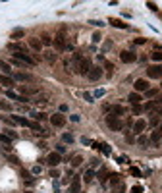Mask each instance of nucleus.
<instances>
[{
	"mask_svg": "<svg viewBox=\"0 0 162 193\" xmlns=\"http://www.w3.org/2000/svg\"><path fill=\"white\" fill-rule=\"evenodd\" d=\"M71 62H73V71H77L79 75H87L91 71V60L89 58H85V56H81L79 52H75L73 54V58H71Z\"/></svg>",
	"mask_w": 162,
	"mask_h": 193,
	"instance_id": "1",
	"label": "nucleus"
},
{
	"mask_svg": "<svg viewBox=\"0 0 162 193\" xmlns=\"http://www.w3.org/2000/svg\"><path fill=\"white\" fill-rule=\"evenodd\" d=\"M106 126H108L112 131H122V130H124V122H122V118L114 116V114H106Z\"/></svg>",
	"mask_w": 162,
	"mask_h": 193,
	"instance_id": "2",
	"label": "nucleus"
},
{
	"mask_svg": "<svg viewBox=\"0 0 162 193\" xmlns=\"http://www.w3.org/2000/svg\"><path fill=\"white\" fill-rule=\"evenodd\" d=\"M14 60L25 64V66H35V64H37V60L33 58V56H29L27 52H14Z\"/></svg>",
	"mask_w": 162,
	"mask_h": 193,
	"instance_id": "3",
	"label": "nucleus"
},
{
	"mask_svg": "<svg viewBox=\"0 0 162 193\" xmlns=\"http://www.w3.org/2000/svg\"><path fill=\"white\" fill-rule=\"evenodd\" d=\"M147 75H149L151 79H160L162 77V64H158V66H149L147 68Z\"/></svg>",
	"mask_w": 162,
	"mask_h": 193,
	"instance_id": "4",
	"label": "nucleus"
},
{
	"mask_svg": "<svg viewBox=\"0 0 162 193\" xmlns=\"http://www.w3.org/2000/svg\"><path fill=\"white\" fill-rule=\"evenodd\" d=\"M50 124H52L54 127H64V124H66V116H64L62 112L52 114V116H50Z\"/></svg>",
	"mask_w": 162,
	"mask_h": 193,
	"instance_id": "5",
	"label": "nucleus"
},
{
	"mask_svg": "<svg viewBox=\"0 0 162 193\" xmlns=\"http://www.w3.org/2000/svg\"><path fill=\"white\" fill-rule=\"evenodd\" d=\"M100 77H102V68H99V66H93L91 71L87 74V79L89 81H99Z\"/></svg>",
	"mask_w": 162,
	"mask_h": 193,
	"instance_id": "6",
	"label": "nucleus"
},
{
	"mask_svg": "<svg viewBox=\"0 0 162 193\" xmlns=\"http://www.w3.org/2000/svg\"><path fill=\"white\" fill-rule=\"evenodd\" d=\"M120 60H122L124 64H133V62L137 60V54L131 52V50H124V52L120 54Z\"/></svg>",
	"mask_w": 162,
	"mask_h": 193,
	"instance_id": "7",
	"label": "nucleus"
},
{
	"mask_svg": "<svg viewBox=\"0 0 162 193\" xmlns=\"http://www.w3.org/2000/svg\"><path fill=\"white\" fill-rule=\"evenodd\" d=\"M54 46L58 48V50H66V46H68V45H66V35L64 33H58L54 37Z\"/></svg>",
	"mask_w": 162,
	"mask_h": 193,
	"instance_id": "8",
	"label": "nucleus"
},
{
	"mask_svg": "<svg viewBox=\"0 0 162 193\" xmlns=\"http://www.w3.org/2000/svg\"><path fill=\"white\" fill-rule=\"evenodd\" d=\"M60 162H62V155H58L56 151L50 153V155L47 156V164H48V166H58Z\"/></svg>",
	"mask_w": 162,
	"mask_h": 193,
	"instance_id": "9",
	"label": "nucleus"
},
{
	"mask_svg": "<svg viewBox=\"0 0 162 193\" xmlns=\"http://www.w3.org/2000/svg\"><path fill=\"white\" fill-rule=\"evenodd\" d=\"M6 97L8 99H12V101H18V103H29L31 99H27V97H23V95H18V93H14V91H6Z\"/></svg>",
	"mask_w": 162,
	"mask_h": 193,
	"instance_id": "10",
	"label": "nucleus"
},
{
	"mask_svg": "<svg viewBox=\"0 0 162 193\" xmlns=\"http://www.w3.org/2000/svg\"><path fill=\"white\" fill-rule=\"evenodd\" d=\"M145 127H147V122H145V120H135V122H133V127H131V130H133L135 135H141V133L145 131Z\"/></svg>",
	"mask_w": 162,
	"mask_h": 193,
	"instance_id": "11",
	"label": "nucleus"
},
{
	"mask_svg": "<svg viewBox=\"0 0 162 193\" xmlns=\"http://www.w3.org/2000/svg\"><path fill=\"white\" fill-rule=\"evenodd\" d=\"M160 141H162V133L156 130V131H152L151 133V137H149V145L151 147H158L160 145Z\"/></svg>",
	"mask_w": 162,
	"mask_h": 193,
	"instance_id": "12",
	"label": "nucleus"
},
{
	"mask_svg": "<svg viewBox=\"0 0 162 193\" xmlns=\"http://www.w3.org/2000/svg\"><path fill=\"white\" fill-rule=\"evenodd\" d=\"M14 81H33V75L31 74H25V71H18V74H14Z\"/></svg>",
	"mask_w": 162,
	"mask_h": 193,
	"instance_id": "13",
	"label": "nucleus"
},
{
	"mask_svg": "<svg viewBox=\"0 0 162 193\" xmlns=\"http://www.w3.org/2000/svg\"><path fill=\"white\" fill-rule=\"evenodd\" d=\"M133 87H135V93L149 91V81H147V79H137V81L133 83Z\"/></svg>",
	"mask_w": 162,
	"mask_h": 193,
	"instance_id": "14",
	"label": "nucleus"
},
{
	"mask_svg": "<svg viewBox=\"0 0 162 193\" xmlns=\"http://www.w3.org/2000/svg\"><path fill=\"white\" fill-rule=\"evenodd\" d=\"M108 114H114V116L122 118L124 114H126V108H124L122 104H112V106H110V112H108Z\"/></svg>",
	"mask_w": 162,
	"mask_h": 193,
	"instance_id": "15",
	"label": "nucleus"
},
{
	"mask_svg": "<svg viewBox=\"0 0 162 193\" xmlns=\"http://www.w3.org/2000/svg\"><path fill=\"white\" fill-rule=\"evenodd\" d=\"M8 50H12V52H27V46L21 45V42H10Z\"/></svg>",
	"mask_w": 162,
	"mask_h": 193,
	"instance_id": "16",
	"label": "nucleus"
},
{
	"mask_svg": "<svg viewBox=\"0 0 162 193\" xmlns=\"http://www.w3.org/2000/svg\"><path fill=\"white\" fill-rule=\"evenodd\" d=\"M19 93H23V95H37L39 89L33 87V85H19Z\"/></svg>",
	"mask_w": 162,
	"mask_h": 193,
	"instance_id": "17",
	"label": "nucleus"
},
{
	"mask_svg": "<svg viewBox=\"0 0 162 193\" xmlns=\"http://www.w3.org/2000/svg\"><path fill=\"white\" fill-rule=\"evenodd\" d=\"M68 193H81V180L75 176V180L71 182V185H70V191Z\"/></svg>",
	"mask_w": 162,
	"mask_h": 193,
	"instance_id": "18",
	"label": "nucleus"
},
{
	"mask_svg": "<svg viewBox=\"0 0 162 193\" xmlns=\"http://www.w3.org/2000/svg\"><path fill=\"white\" fill-rule=\"evenodd\" d=\"M29 46H31L33 50H37V52H39L41 48H43V42H41V39H37V37H31V39H29Z\"/></svg>",
	"mask_w": 162,
	"mask_h": 193,
	"instance_id": "19",
	"label": "nucleus"
},
{
	"mask_svg": "<svg viewBox=\"0 0 162 193\" xmlns=\"http://www.w3.org/2000/svg\"><path fill=\"white\" fill-rule=\"evenodd\" d=\"M0 83H2L4 87H14V85H16L14 77H10V75H0Z\"/></svg>",
	"mask_w": 162,
	"mask_h": 193,
	"instance_id": "20",
	"label": "nucleus"
},
{
	"mask_svg": "<svg viewBox=\"0 0 162 193\" xmlns=\"http://www.w3.org/2000/svg\"><path fill=\"white\" fill-rule=\"evenodd\" d=\"M108 21H110V23H112L114 27H118V29H128V23H124V21H122V19H118V18H110Z\"/></svg>",
	"mask_w": 162,
	"mask_h": 193,
	"instance_id": "21",
	"label": "nucleus"
},
{
	"mask_svg": "<svg viewBox=\"0 0 162 193\" xmlns=\"http://www.w3.org/2000/svg\"><path fill=\"white\" fill-rule=\"evenodd\" d=\"M93 145L95 147H97V149H100V151H102V155H110V153H112V149H110V145H108V143H100V145H99V143H93Z\"/></svg>",
	"mask_w": 162,
	"mask_h": 193,
	"instance_id": "22",
	"label": "nucleus"
},
{
	"mask_svg": "<svg viewBox=\"0 0 162 193\" xmlns=\"http://www.w3.org/2000/svg\"><path fill=\"white\" fill-rule=\"evenodd\" d=\"M97 176H99V180H100L102 183H106V182L110 180V176H112V174H110V172H108L106 168H102V170H100V172H99Z\"/></svg>",
	"mask_w": 162,
	"mask_h": 193,
	"instance_id": "23",
	"label": "nucleus"
},
{
	"mask_svg": "<svg viewBox=\"0 0 162 193\" xmlns=\"http://www.w3.org/2000/svg\"><path fill=\"white\" fill-rule=\"evenodd\" d=\"M128 101H129L131 104H139V103L143 101V99H141V95H139V93H131V95L128 97Z\"/></svg>",
	"mask_w": 162,
	"mask_h": 193,
	"instance_id": "24",
	"label": "nucleus"
},
{
	"mask_svg": "<svg viewBox=\"0 0 162 193\" xmlns=\"http://www.w3.org/2000/svg\"><path fill=\"white\" fill-rule=\"evenodd\" d=\"M95 176H97V174H95L93 170H87V172H85V176H83V182H85V183H91V182L95 180Z\"/></svg>",
	"mask_w": 162,
	"mask_h": 193,
	"instance_id": "25",
	"label": "nucleus"
},
{
	"mask_svg": "<svg viewBox=\"0 0 162 193\" xmlns=\"http://www.w3.org/2000/svg\"><path fill=\"white\" fill-rule=\"evenodd\" d=\"M0 70H2V71H4V75H8V74H10V71H12V66H10V64H8V62H4V60H0Z\"/></svg>",
	"mask_w": 162,
	"mask_h": 193,
	"instance_id": "26",
	"label": "nucleus"
},
{
	"mask_svg": "<svg viewBox=\"0 0 162 193\" xmlns=\"http://www.w3.org/2000/svg\"><path fill=\"white\" fill-rule=\"evenodd\" d=\"M81 162H83V156H81V155H73V156H71V166H73V168L79 166Z\"/></svg>",
	"mask_w": 162,
	"mask_h": 193,
	"instance_id": "27",
	"label": "nucleus"
},
{
	"mask_svg": "<svg viewBox=\"0 0 162 193\" xmlns=\"http://www.w3.org/2000/svg\"><path fill=\"white\" fill-rule=\"evenodd\" d=\"M43 56H45V60H47V62H50V64H52V62H56V54H54L52 50H47Z\"/></svg>",
	"mask_w": 162,
	"mask_h": 193,
	"instance_id": "28",
	"label": "nucleus"
},
{
	"mask_svg": "<svg viewBox=\"0 0 162 193\" xmlns=\"http://www.w3.org/2000/svg\"><path fill=\"white\" fill-rule=\"evenodd\" d=\"M31 116L37 120V122H43V120H47V114H45V112H33Z\"/></svg>",
	"mask_w": 162,
	"mask_h": 193,
	"instance_id": "29",
	"label": "nucleus"
},
{
	"mask_svg": "<svg viewBox=\"0 0 162 193\" xmlns=\"http://www.w3.org/2000/svg\"><path fill=\"white\" fill-rule=\"evenodd\" d=\"M137 143H139V145H141V147H145V145H149V137H147V135H139V137H137Z\"/></svg>",
	"mask_w": 162,
	"mask_h": 193,
	"instance_id": "30",
	"label": "nucleus"
},
{
	"mask_svg": "<svg viewBox=\"0 0 162 193\" xmlns=\"http://www.w3.org/2000/svg\"><path fill=\"white\" fill-rule=\"evenodd\" d=\"M0 143H4L6 147H10V143H12V137H8L6 133H0Z\"/></svg>",
	"mask_w": 162,
	"mask_h": 193,
	"instance_id": "31",
	"label": "nucleus"
},
{
	"mask_svg": "<svg viewBox=\"0 0 162 193\" xmlns=\"http://www.w3.org/2000/svg\"><path fill=\"white\" fill-rule=\"evenodd\" d=\"M151 58H152L154 62H162V50H154V52H151Z\"/></svg>",
	"mask_w": 162,
	"mask_h": 193,
	"instance_id": "32",
	"label": "nucleus"
},
{
	"mask_svg": "<svg viewBox=\"0 0 162 193\" xmlns=\"http://www.w3.org/2000/svg\"><path fill=\"white\" fill-rule=\"evenodd\" d=\"M21 37H25V31H23V29H16V31H12V39H21Z\"/></svg>",
	"mask_w": 162,
	"mask_h": 193,
	"instance_id": "33",
	"label": "nucleus"
},
{
	"mask_svg": "<svg viewBox=\"0 0 162 193\" xmlns=\"http://www.w3.org/2000/svg\"><path fill=\"white\" fill-rule=\"evenodd\" d=\"M41 42H43V45H52V42H54V39L52 37H48V35H43V37H41Z\"/></svg>",
	"mask_w": 162,
	"mask_h": 193,
	"instance_id": "34",
	"label": "nucleus"
},
{
	"mask_svg": "<svg viewBox=\"0 0 162 193\" xmlns=\"http://www.w3.org/2000/svg\"><path fill=\"white\" fill-rule=\"evenodd\" d=\"M149 126H151V127H156V126H160V116H151V122H149Z\"/></svg>",
	"mask_w": 162,
	"mask_h": 193,
	"instance_id": "35",
	"label": "nucleus"
},
{
	"mask_svg": "<svg viewBox=\"0 0 162 193\" xmlns=\"http://www.w3.org/2000/svg\"><path fill=\"white\" fill-rule=\"evenodd\" d=\"M154 108H156V103H154V101H151V103H147V104L143 106V110H147V112H152Z\"/></svg>",
	"mask_w": 162,
	"mask_h": 193,
	"instance_id": "36",
	"label": "nucleus"
},
{
	"mask_svg": "<svg viewBox=\"0 0 162 193\" xmlns=\"http://www.w3.org/2000/svg\"><path fill=\"white\" fill-rule=\"evenodd\" d=\"M62 141H64V143H73V141H75V137H73L71 133H64V135H62Z\"/></svg>",
	"mask_w": 162,
	"mask_h": 193,
	"instance_id": "37",
	"label": "nucleus"
},
{
	"mask_svg": "<svg viewBox=\"0 0 162 193\" xmlns=\"http://www.w3.org/2000/svg\"><path fill=\"white\" fill-rule=\"evenodd\" d=\"M131 106H133V108H131V112H133L135 116H139V114L143 112V106H141V104H131Z\"/></svg>",
	"mask_w": 162,
	"mask_h": 193,
	"instance_id": "38",
	"label": "nucleus"
},
{
	"mask_svg": "<svg viewBox=\"0 0 162 193\" xmlns=\"http://www.w3.org/2000/svg\"><path fill=\"white\" fill-rule=\"evenodd\" d=\"M129 172H131V176L141 178V170H139V168H135V166H131V168H129Z\"/></svg>",
	"mask_w": 162,
	"mask_h": 193,
	"instance_id": "39",
	"label": "nucleus"
},
{
	"mask_svg": "<svg viewBox=\"0 0 162 193\" xmlns=\"http://www.w3.org/2000/svg\"><path fill=\"white\" fill-rule=\"evenodd\" d=\"M56 153L58 155H64L66 153V145H64V143H58V145H56Z\"/></svg>",
	"mask_w": 162,
	"mask_h": 193,
	"instance_id": "40",
	"label": "nucleus"
},
{
	"mask_svg": "<svg viewBox=\"0 0 162 193\" xmlns=\"http://www.w3.org/2000/svg\"><path fill=\"white\" fill-rule=\"evenodd\" d=\"M0 110H12L10 103H6V101H0Z\"/></svg>",
	"mask_w": 162,
	"mask_h": 193,
	"instance_id": "41",
	"label": "nucleus"
},
{
	"mask_svg": "<svg viewBox=\"0 0 162 193\" xmlns=\"http://www.w3.org/2000/svg\"><path fill=\"white\" fill-rule=\"evenodd\" d=\"M145 93H147V97H151V99H152V97H156V95H158V89H149V91H145Z\"/></svg>",
	"mask_w": 162,
	"mask_h": 193,
	"instance_id": "42",
	"label": "nucleus"
},
{
	"mask_svg": "<svg viewBox=\"0 0 162 193\" xmlns=\"http://www.w3.org/2000/svg\"><path fill=\"white\" fill-rule=\"evenodd\" d=\"M147 8H149V10H152V12H156V10H158V6L154 4V2H147Z\"/></svg>",
	"mask_w": 162,
	"mask_h": 193,
	"instance_id": "43",
	"label": "nucleus"
},
{
	"mask_svg": "<svg viewBox=\"0 0 162 193\" xmlns=\"http://www.w3.org/2000/svg\"><path fill=\"white\" fill-rule=\"evenodd\" d=\"M131 193H143V187L141 185H135V187H131Z\"/></svg>",
	"mask_w": 162,
	"mask_h": 193,
	"instance_id": "44",
	"label": "nucleus"
},
{
	"mask_svg": "<svg viewBox=\"0 0 162 193\" xmlns=\"http://www.w3.org/2000/svg\"><path fill=\"white\" fill-rule=\"evenodd\" d=\"M81 143H83V145H93V141L89 137H81Z\"/></svg>",
	"mask_w": 162,
	"mask_h": 193,
	"instance_id": "45",
	"label": "nucleus"
},
{
	"mask_svg": "<svg viewBox=\"0 0 162 193\" xmlns=\"http://www.w3.org/2000/svg\"><path fill=\"white\" fill-rule=\"evenodd\" d=\"M89 23H93V25H97V27H102V25H104V23H102V21H99V19H91V21H89Z\"/></svg>",
	"mask_w": 162,
	"mask_h": 193,
	"instance_id": "46",
	"label": "nucleus"
},
{
	"mask_svg": "<svg viewBox=\"0 0 162 193\" xmlns=\"http://www.w3.org/2000/svg\"><path fill=\"white\" fill-rule=\"evenodd\" d=\"M104 68H106L108 71H112V70H114V64H112V62H104Z\"/></svg>",
	"mask_w": 162,
	"mask_h": 193,
	"instance_id": "47",
	"label": "nucleus"
},
{
	"mask_svg": "<svg viewBox=\"0 0 162 193\" xmlns=\"http://www.w3.org/2000/svg\"><path fill=\"white\" fill-rule=\"evenodd\" d=\"M133 42H135V45H145V42H147V39H143V37H139V39H135Z\"/></svg>",
	"mask_w": 162,
	"mask_h": 193,
	"instance_id": "48",
	"label": "nucleus"
},
{
	"mask_svg": "<svg viewBox=\"0 0 162 193\" xmlns=\"http://www.w3.org/2000/svg\"><path fill=\"white\" fill-rule=\"evenodd\" d=\"M126 139H128V143H135V141H137V139H135L131 133H128V135H126Z\"/></svg>",
	"mask_w": 162,
	"mask_h": 193,
	"instance_id": "49",
	"label": "nucleus"
},
{
	"mask_svg": "<svg viewBox=\"0 0 162 193\" xmlns=\"http://www.w3.org/2000/svg\"><path fill=\"white\" fill-rule=\"evenodd\" d=\"M100 39H102V37H100V33H95V35H93V42H99Z\"/></svg>",
	"mask_w": 162,
	"mask_h": 193,
	"instance_id": "50",
	"label": "nucleus"
},
{
	"mask_svg": "<svg viewBox=\"0 0 162 193\" xmlns=\"http://www.w3.org/2000/svg\"><path fill=\"white\" fill-rule=\"evenodd\" d=\"M102 95H104V91H102V89H99V91H95V97H102Z\"/></svg>",
	"mask_w": 162,
	"mask_h": 193,
	"instance_id": "51",
	"label": "nucleus"
},
{
	"mask_svg": "<svg viewBox=\"0 0 162 193\" xmlns=\"http://www.w3.org/2000/svg\"><path fill=\"white\" fill-rule=\"evenodd\" d=\"M85 101H89V103H93V97L89 95V93H85Z\"/></svg>",
	"mask_w": 162,
	"mask_h": 193,
	"instance_id": "52",
	"label": "nucleus"
},
{
	"mask_svg": "<svg viewBox=\"0 0 162 193\" xmlns=\"http://www.w3.org/2000/svg\"><path fill=\"white\" fill-rule=\"evenodd\" d=\"M99 164H100V162H99L97 159H93V160H91V166H99Z\"/></svg>",
	"mask_w": 162,
	"mask_h": 193,
	"instance_id": "53",
	"label": "nucleus"
},
{
	"mask_svg": "<svg viewBox=\"0 0 162 193\" xmlns=\"http://www.w3.org/2000/svg\"><path fill=\"white\" fill-rule=\"evenodd\" d=\"M158 131H160V133H162V122H160V126H158Z\"/></svg>",
	"mask_w": 162,
	"mask_h": 193,
	"instance_id": "54",
	"label": "nucleus"
},
{
	"mask_svg": "<svg viewBox=\"0 0 162 193\" xmlns=\"http://www.w3.org/2000/svg\"><path fill=\"white\" fill-rule=\"evenodd\" d=\"M27 193H31V191H27Z\"/></svg>",
	"mask_w": 162,
	"mask_h": 193,
	"instance_id": "55",
	"label": "nucleus"
}]
</instances>
